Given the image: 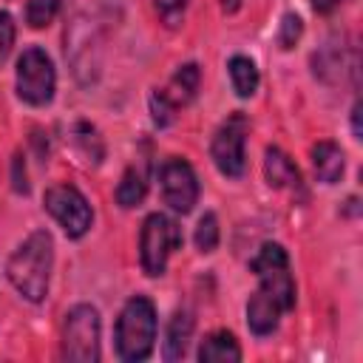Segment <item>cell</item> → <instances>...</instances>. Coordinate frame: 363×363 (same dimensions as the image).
<instances>
[{"label":"cell","mask_w":363,"mask_h":363,"mask_svg":"<svg viewBox=\"0 0 363 363\" xmlns=\"http://www.w3.org/2000/svg\"><path fill=\"white\" fill-rule=\"evenodd\" d=\"M51 264H54V238L48 230H37L11 252L6 264V275L23 298L40 303L48 295Z\"/></svg>","instance_id":"obj_1"},{"label":"cell","mask_w":363,"mask_h":363,"mask_svg":"<svg viewBox=\"0 0 363 363\" xmlns=\"http://www.w3.org/2000/svg\"><path fill=\"white\" fill-rule=\"evenodd\" d=\"M153 340H156V309L147 298L136 295L119 312L116 354L128 363H139L153 352Z\"/></svg>","instance_id":"obj_2"},{"label":"cell","mask_w":363,"mask_h":363,"mask_svg":"<svg viewBox=\"0 0 363 363\" xmlns=\"http://www.w3.org/2000/svg\"><path fill=\"white\" fill-rule=\"evenodd\" d=\"M182 247V230L179 224L164 213H150L142 224L139 235V261L147 275H162L167 267V258Z\"/></svg>","instance_id":"obj_3"},{"label":"cell","mask_w":363,"mask_h":363,"mask_svg":"<svg viewBox=\"0 0 363 363\" xmlns=\"http://www.w3.org/2000/svg\"><path fill=\"white\" fill-rule=\"evenodd\" d=\"M250 269L258 275L261 289L272 295L284 312L295 306V281L289 275V258L281 244H272V241L261 244V250L250 261Z\"/></svg>","instance_id":"obj_4"},{"label":"cell","mask_w":363,"mask_h":363,"mask_svg":"<svg viewBox=\"0 0 363 363\" xmlns=\"http://www.w3.org/2000/svg\"><path fill=\"white\" fill-rule=\"evenodd\" d=\"M62 357L74 363L99 360V312L88 303L74 306L62 326Z\"/></svg>","instance_id":"obj_5"},{"label":"cell","mask_w":363,"mask_h":363,"mask_svg":"<svg viewBox=\"0 0 363 363\" xmlns=\"http://www.w3.org/2000/svg\"><path fill=\"white\" fill-rule=\"evenodd\" d=\"M57 74L51 65V57L31 45L17 60V96L28 105H48L54 96Z\"/></svg>","instance_id":"obj_6"},{"label":"cell","mask_w":363,"mask_h":363,"mask_svg":"<svg viewBox=\"0 0 363 363\" xmlns=\"http://www.w3.org/2000/svg\"><path fill=\"white\" fill-rule=\"evenodd\" d=\"M43 204L57 218V224L65 230L68 238H82L91 230L94 221L91 204L74 184H51L43 196Z\"/></svg>","instance_id":"obj_7"},{"label":"cell","mask_w":363,"mask_h":363,"mask_svg":"<svg viewBox=\"0 0 363 363\" xmlns=\"http://www.w3.org/2000/svg\"><path fill=\"white\" fill-rule=\"evenodd\" d=\"M247 130H250V122L241 111H235L233 116H227L221 122V128L216 130L213 136V145H210V156L216 162V167L224 173V176H241L244 167H247V156H244V145H247Z\"/></svg>","instance_id":"obj_8"},{"label":"cell","mask_w":363,"mask_h":363,"mask_svg":"<svg viewBox=\"0 0 363 363\" xmlns=\"http://www.w3.org/2000/svg\"><path fill=\"white\" fill-rule=\"evenodd\" d=\"M199 79H201L199 65L187 62V65H182V68L170 77V82H167L162 91H153V94H150L153 122H156V125H167V122L173 119V113L196 96V91H199Z\"/></svg>","instance_id":"obj_9"},{"label":"cell","mask_w":363,"mask_h":363,"mask_svg":"<svg viewBox=\"0 0 363 363\" xmlns=\"http://www.w3.org/2000/svg\"><path fill=\"white\" fill-rule=\"evenodd\" d=\"M159 184L164 204L176 213H190L193 204L199 201V179L193 167L179 156L164 159V164L159 167Z\"/></svg>","instance_id":"obj_10"},{"label":"cell","mask_w":363,"mask_h":363,"mask_svg":"<svg viewBox=\"0 0 363 363\" xmlns=\"http://www.w3.org/2000/svg\"><path fill=\"white\" fill-rule=\"evenodd\" d=\"M281 303L267 295L264 289H258L250 301H247V323L255 335H269L275 326H278V318H281Z\"/></svg>","instance_id":"obj_11"},{"label":"cell","mask_w":363,"mask_h":363,"mask_svg":"<svg viewBox=\"0 0 363 363\" xmlns=\"http://www.w3.org/2000/svg\"><path fill=\"white\" fill-rule=\"evenodd\" d=\"M312 167H315V176L323 184H335L343 176V167H346L343 150L335 142H318L312 147Z\"/></svg>","instance_id":"obj_12"},{"label":"cell","mask_w":363,"mask_h":363,"mask_svg":"<svg viewBox=\"0 0 363 363\" xmlns=\"http://www.w3.org/2000/svg\"><path fill=\"white\" fill-rule=\"evenodd\" d=\"M264 176H267V184L275 187V190L295 187L301 182L298 167L292 164V159L281 147H267V153H264Z\"/></svg>","instance_id":"obj_13"},{"label":"cell","mask_w":363,"mask_h":363,"mask_svg":"<svg viewBox=\"0 0 363 363\" xmlns=\"http://www.w3.org/2000/svg\"><path fill=\"white\" fill-rule=\"evenodd\" d=\"M193 335V315L187 309H176L170 323H167V340H164V357L167 360H182Z\"/></svg>","instance_id":"obj_14"},{"label":"cell","mask_w":363,"mask_h":363,"mask_svg":"<svg viewBox=\"0 0 363 363\" xmlns=\"http://www.w3.org/2000/svg\"><path fill=\"white\" fill-rule=\"evenodd\" d=\"M199 360L201 363H227V360H241V349L230 332H213L201 340L199 346Z\"/></svg>","instance_id":"obj_15"},{"label":"cell","mask_w":363,"mask_h":363,"mask_svg":"<svg viewBox=\"0 0 363 363\" xmlns=\"http://www.w3.org/2000/svg\"><path fill=\"white\" fill-rule=\"evenodd\" d=\"M230 82L238 96H252L258 88V68L250 57H233L230 60Z\"/></svg>","instance_id":"obj_16"},{"label":"cell","mask_w":363,"mask_h":363,"mask_svg":"<svg viewBox=\"0 0 363 363\" xmlns=\"http://www.w3.org/2000/svg\"><path fill=\"white\" fill-rule=\"evenodd\" d=\"M145 193H147L145 173L139 167H128L125 176H122V182L116 184V201L122 207H136V204H142Z\"/></svg>","instance_id":"obj_17"},{"label":"cell","mask_w":363,"mask_h":363,"mask_svg":"<svg viewBox=\"0 0 363 363\" xmlns=\"http://www.w3.org/2000/svg\"><path fill=\"white\" fill-rule=\"evenodd\" d=\"M196 247L201 252H213L218 247V218L213 213H204L196 227Z\"/></svg>","instance_id":"obj_18"},{"label":"cell","mask_w":363,"mask_h":363,"mask_svg":"<svg viewBox=\"0 0 363 363\" xmlns=\"http://www.w3.org/2000/svg\"><path fill=\"white\" fill-rule=\"evenodd\" d=\"M57 9H60V0H28L26 20H28L31 28H43V26H48L54 20Z\"/></svg>","instance_id":"obj_19"},{"label":"cell","mask_w":363,"mask_h":363,"mask_svg":"<svg viewBox=\"0 0 363 363\" xmlns=\"http://www.w3.org/2000/svg\"><path fill=\"white\" fill-rule=\"evenodd\" d=\"M159 17L164 20L167 28H176L182 20H184V9H187V0H153Z\"/></svg>","instance_id":"obj_20"},{"label":"cell","mask_w":363,"mask_h":363,"mask_svg":"<svg viewBox=\"0 0 363 363\" xmlns=\"http://www.w3.org/2000/svg\"><path fill=\"white\" fill-rule=\"evenodd\" d=\"M301 31H303L301 17H298V14H284L281 28H278V45H281V48H292V45L298 43Z\"/></svg>","instance_id":"obj_21"},{"label":"cell","mask_w":363,"mask_h":363,"mask_svg":"<svg viewBox=\"0 0 363 363\" xmlns=\"http://www.w3.org/2000/svg\"><path fill=\"white\" fill-rule=\"evenodd\" d=\"M11 43H14V23L6 11H0V60L9 54Z\"/></svg>","instance_id":"obj_22"},{"label":"cell","mask_w":363,"mask_h":363,"mask_svg":"<svg viewBox=\"0 0 363 363\" xmlns=\"http://www.w3.org/2000/svg\"><path fill=\"white\" fill-rule=\"evenodd\" d=\"M343 0H312V6H315V11H332L335 6H340Z\"/></svg>","instance_id":"obj_23"},{"label":"cell","mask_w":363,"mask_h":363,"mask_svg":"<svg viewBox=\"0 0 363 363\" xmlns=\"http://www.w3.org/2000/svg\"><path fill=\"white\" fill-rule=\"evenodd\" d=\"M352 130H354V136L360 139V102L352 108Z\"/></svg>","instance_id":"obj_24"},{"label":"cell","mask_w":363,"mask_h":363,"mask_svg":"<svg viewBox=\"0 0 363 363\" xmlns=\"http://www.w3.org/2000/svg\"><path fill=\"white\" fill-rule=\"evenodd\" d=\"M238 6H241V0H221V11H227V14L238 11Z\"/></svg>","instance_id":"obj_25"}]
</instances>
